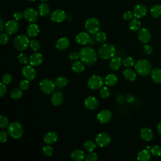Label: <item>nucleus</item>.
<instances>
[{
  "instance_id": "obj_10",
  "label": "nucleus",
  "mask_w": 161,
  "mask_h": 161,
  "mask_svg": "<svg viewBox=\"0 0 161 161\" xmlns=\"http://www.w3.org/2000/svg\"><path fill=\"white\" fill-rule=\"evenodd\" d=\"M111 142V136L105 132L99 133L96 137V143L100 147L107 146Z\"/></svg>"
},
{
  "instance_id": "obj_2",
  "label": "nucleus",
  "mask_w": 161,
  "mask_h": 161,
  "mask_svg": "<svg viewBox=\"0 0 161 161\" xmlns=\"http://www.w3.org/2000/svg\"><path fill=\"white\" fill-rule=\"evenodd\" d=\"M116 54V48L112 44L104 43L98 50V55L103 60L113 58Z\"/></svg>"
},
{
  "instance_id": "obj_58",
  "label": "nucleus",
  "mask_w": 161,
  "mask_h": 161,
  "mask_svg": "<svg viewBox=\"0 0 161 161\" xmlns=\"http://www.w3.org/2000/svg\"><path fill=\"white\" fill-rule=\"evenodd\" d=\"M4 30V23H3V20L1 19H0V31L2 32Z\"/></svg>"
},
{
  "instance_id": "obj_5",
  "label": "nucleus",
  "mask_w": 161,
  "mask_h": 161,
  "mask_svg": "<svg viewBox=\"0 0 161 161\" xmlns=\"http://www.w3.org/2000/svg\"><path fill=\"white\" fill-rule=\"evenodd\" d=\"M8 131L12 138L18 139L20 138L23 134V128L19 123L13 122L8 126Z\"/></svg>"
},
{
  "instance_id": "obj_16",
  "label": "nucleus",
  "mask_w": 161,
  "mask_h": 161,
  "mask_svg": "<svg viewBox=\"0 0 161 161\" xmlns=\"http://www.w3.org/2000/svg\"><path fill=\"white\" fill-rule=\"evenodd\" d=\"M147 12V8L145 5L142 4H137L133 9V16L138 18H142L143 17H144Z\"/></svg>"
},
{
  "instance_id": "obj_29",
  "label": "nucleus",
  "mask_w": 161,
  "mask_h": 161,
  "mask_svg": "<svg viewBox=\"0 0 161 161\" xmlns=\"http://www.w3.org/2000/svg\"><path fill=\"white\" fill-rule=\"evenodd\" d=\"M124 77L129 81L133 82L134 81L136 78V74L134 70L130 69H126L124 70L123 72Z\"/></svg>"
},
{
  "instance_id": "obj_50",
  "label": "nucleus",
  "mask_w": 161,
  "mask_h": 161,
  "mask_svg": "<svg viewBox=\"0 0 161 161\" xmlns=\"http://www.w3.org/2000/svg\"><path fill=\"white\" fill-rule=\"evenodd\" d=\"M9 40V36L6 33H1L0 35V43L1 45H5Z\"/></svg>"
},
{
  "instance_id": "obj_22",
  "label": "nucleus",
  "mask_w": 161,
  "mask_h": 161,
  "mask_svg": "<svg viewBox=\"0 0 161 161\" xmlns=\"http://www.w3.org/2000/svg\"><path fill=\"white\" fill-rule=\"evenodd\" d=\"M70 45V40L67 37H62L59 38L55 44L57 48L59 50H64L68 48Z\"/></svg>"
},
{
  "instance_id": "obj_32",
  "label": "nucleus",
  "mask_w": 161,
  "mask_h": 161,
  "mask_svg": "<svg viewBox=\"0 0 161 161\" xmlns=\"http://www.w3.org/2000/svg\"><path fill=\"white\" fill-rule=\"evenodd\" d=\"M72 69L74 72L81 73L85 69V66L84 64L80 61H75L72 64Z\"/></svg>"
},
{
  "instance_id": "obj_3",
  "label": "nucleus",
  "mask_w": 161,
  "mask_h": 161,
  "mask_svg": "<svg viewBox=\"0 0 161 161\" xmlns=\"http://www.w3.org/2000/svg\"><path fill=\"white\" fill-rule=\"evenodd\" d=\"M135 69L136 72L142 76H147L152 71L151 64L146 59L138 60L135 64Z\"/></svg>"
},
{
  "instance_id": "obj_47",
  "label": "nucleus",
  "mask_w": 161,
  "mask_h": 161,
  "mask_svg": "<svg viewBox=\"0 0 161 161\" xmlns=\"http://www.w3.org/2000/svg\"><path fill=\"white\" fill-rule=\"evenodd\" d=\"M8 125V118L3 115H1V116H0V128H5Z\"/></svg>"
},
{
  "instance_id": "obj_35",
  "label": "nucleus",
  "mask_w": 161,
  "mask_h": 161,
  "mask_svg": "<svg viewBox=\"0 0 161 161\" xmlns=\"http://www.w3.org/2000/svg\"><path fill=\"white\" fill-rule=\"evenodd\" d=\"M55 83L56 86H57L59 87H63L67 85L68 84V80L65 77L60 76L56 79L55 80Z\"/></svg>"
},
{
  "instance_id": "obj_12",
  "label": "nucleus",
  "mask_w": 161,
  "mask_h": 161,
  "mask_svg": "<svg viewBox=\"0 0 161 161\" xmlns=\"http://www.w3.org/2000/svg\"><path fill=\"white\" fill-rule=\"evenodd\" d=\"M66 13L62 9H55L52 11L50 14L52 21L55 23L63 22L66 19Z\"/></svg>"
},
{
  "instance_id": "obj_39",
  "label": "nucleus",
  "mask_w": 161,
  "mask_h": 161,
  "mask_svg": "<svg viewBox=\"0 0 161 161\" xmlns=\"http://www.w3.org/2000/svg\"><path fill=\"white\" fill-rule=\"evenodd\" d=\"M95 38L97 42L99 43H103L106 40V35L103 31H98L97 33H96Z\"/></svg>"
},
{
  "instance_id": "obj_55",
  "label": "nucleus",
  "mask_w": 161,
  "mask_h": 161,
  "mask_svg": "<svg viewBox=\"0 0 161 161\" xmlns=\"http://www.w3.org/2000/svg\"><path fill=\"white\" fill-rule=\"evenodd\" d=\"M23 17H24L23 16V13H22L20 11H16L13 14V18L16 21H19L20 19H21Z\"/></svg>"
},
{
  "instance_id": "obj_9",
  "label": "nucleus",
  "mask_w": 161,
  "mask_h": 161,
  "mask_svg": "<svg viewBox=\"0 0 161 161\" xmlns=\"http://www.w3.org/2000/svg\"><path fill=\"white\" fill-rule=\"evenodd\" d=\"M38 14L39 13L32 8H27L23 11V16L25 19L30 23H34L37 21Z\"/></svg>"
},
{
  "instance_id": "obj_19",
  "label": "nucleus",
  "mask_w": 161,
  "mask_h": 161,
  "mask_svg": "<svg viewBox=\"0 0 161 161\" xmlns=\"http://www.w3.org/2000/svg\"><path fill=\"white\" fill-rule=\"evenodd\" d=\"M99 104L97 99L94 96H88L84 101V105L88 109H95Z\"/></svg>"
},
{
  "instance_id": "obj_59",
  "label": "nucleus",
  "mask_w": 161,
  "mask_h": 161,
  "mask_svg": "<svg viewBox=\"0 0 161 161\" xmlns=\"http://www.w3.org/2000/svg\"><path fill=\"white\" fill-rule=\"evenodd\" d=\"M157 131L160 135H161V121L158 123L157 125Z\"/></svg>"
},
{
  "instance_id": "obj_1",
  "label": "nucleus",
  "mask_w": 161,
  "mask_h": 161,
  "mask_svg": "<svg viewBox=\"0 0 161 161\" xmlns=\"http://www.w3.org/2000/svg\"><path fill=\"white\" fill-rule=\"evenodd\" d=\"M79 58L83 63L91 65L97 61V53L96 50L91 47H85L79 51Z\"/></svg>"
},
{
  "instance_id": "obj_45",
  "label": "nucleus",
  "mask_w": 161,
  "mask_h": 161,
  "mask_svg": "<svg viewBox=\"0 0 161 161\" xmlns=\"http://www.w3.org/2000/svg\"><path fill=\"white\" fill-rule=\"evenodd\" d=\"M30 86L29 80L27 79H23L19 83V87L21 90H26L28 89Z\"/></svg>"
},
{
  "instance_id": "obj_38",
  "label": "nucleus",
  "mask_w": 161,
  "mask_h": 161,
  "mask_svg": "<svg viewBox=\"0 0 161 161\" xmlns=\"http://www.w3.org/2000/svg\"><path fill=\"white\" fill-rule=\"evenodd\" d=\"M122 64L125 67L129 68V67H131L135 65V61L132 57H126V58H125L123 60Z\"/></svg>"
},
{
  "instance_id": "obj_41",
  "label": "nucleus",
  "mask_w": 161,
  "mask_h": 161,
  "mask_svg": "<svg viewBox=\"0 0 161 161\" xmlns=\"http://www.w3.org/2000/svg\"><path fill=\"white\" fill-rule=\"evenodd\" d=\"M151 153L156 157H159L161 155V147L158 145H155L152 147L150 150Z\"/></svg>"
},
{
  "instance_id": "obj_23",
  "label": "nucleus",
  "mask_w": 161,
  "mask_h": 161,
  "mask_svg": "<svg viewBox=\"0 0 161 161\" xmlns=\"http://www.w3.org/2000/svg\"><path fill=\"white\" fill-rule=\"evenodd\" d=\"M122 64L121 58L118 56H114L109 61V67L113 70H118Z\"/></svg>"
},
{
  "instance_id": "obj_4",
  "label": "nucleus",
  "mask_w": 161,
  "mask_h": 161,
  "mask_svg": "<svg viewBox=\"0 0 161 161\" xmlns=\"http://www.w3.org/2000/svg\"><path fill=\"white\" fill-rule=\"evenodd\" d=\"M30 40L28 37L23 34L19 35L13 41V45L14 48L19 52L25 50L30 45Z\"/></svg>"
},
{
  "instance_id": "obj_36",
  "label": "nucleus",
  "mask_w": 161,
  "mask_h": 161,
  "mask_svg": "<svg viewBox=\"0 0 161 161\" xmlns=\"http://www.w3.org/2000/svg\"><path fill=\"white\" fill-rule=\"evenodd\" d=\"M22 96H23V92L20 88L15 87L13 89L12 91H11V96L13 99H18L21 98Z\"/></svg>"
},
{
  "instance_id": "obj_56",
  "label": "nucleus",
  "mask_w": 161,
  "mask_h": 161,
  "mask_svg": "<svg viewBox=\"0 0 161 161\" xmlns=\"http://www.w3.org/2000/svg\"><path fill=\"white\" fill-rule=\"evenodd\" d=\"M126 101L128 103H132L135 101V97L132 94H128L126 96Z\"/></svg>"
},
{
  "instance_id": "obj_26",
  "label": "nucleus",
  "mask_w": 161,
  "mask_h": 161,
  "mask_svg": "<svg viewBox=\"0 0 161 161\" xmlns=\"http://www.w3.org/2000/svg\"><path fill=\"white\" fill-rule=\"evenodd\" d=\"M151 152L148 149L141 150L137 155V159L139 161H148L151 158Z\"/></svg>"
},
{
  "instance_id": "obj_28",
  "label": "nucleus",
  "mask_w": 161,
  "mask_h": 161,
  "mask_svg": "<svg viewBox=\"0 0 161 161\" xmlns=\"http://www.w3.org/2000/svg\"><path fill=\"white\" fill-rule=\"evenodd\" d=\"M71 158L75 161H81L85 158L84 152L81 150H74L70 154Z\"/></svg>"
},
{
  "instance_id": "obj_44",
  "label": "nucleus",
  "mask_w": 161,
  "mask_h": 161,
  "mask_svg": "<svg viewBox=\"0 0 161 161\" xmlns=\"http://www.w3.org/2000/svg\"><path fill=\"white\" fill-rule=\"evenodd\" d=\"M18 61L22 64H26L29 60L28 56L24 53H19L18 56Z\"/></svg>"
},
{
  "instance_id": "obj_25",
  "label": "nucleus",
  "mask_w": 161,
  "mask_h": 161,
  "mask_svg": "<svg viewBox=\"0 0 161 161\" xmlns=\"http://www.w3.org/2000/svg\"><path fill=\"white\" fill-rule=\"evenodd\" d=\"M40 31L39 27L35 23H31L30 24L26 30L27 35L30 37H34L36 36Z\"/></svg>"
},
{
  "instance_id": "obj_7",
  "label": "nucleus",
  "mask_w": 161,
  "mask_h": 161,
  "mask_svg": "<svg viewBox=\"0 0 161 161\" xmlns=\"http://www.w3.org/2000/svg\"><path fill=\"white\" fill-rule=\"evenodd\" d=\"M55 83L48 79H43L39 84L40 89L42 92L46 94H50L55 89Z\"/></svg>"
},
{
  "instance_id": "obj_20",
  "label": "nucleus",
  "mask_w": 161,
  "mask_h": 161,
  "mask_svg": "<svg viewBox=\"0 0 161 161\" xmlns=\"http://www.w3.org/2000/svg\"><path fill=\"white\" fill-rule=\"evenodd\" d=\"M64 100L63 94L60 91H56L53 92L51 97L52 104L55 106H60Z\"/></svg>"
},
{
  "instance_id": "obj_49",
  "label": "nucleus",
  "mask_w": 161,
  "mask_h": 161,
  "mask_svg": "<svg viewBox=\"0 0 161 161\" xmlns=\"http://www.w3.org/2000/svg\"><path fill=\"white\" fill-rule=\"evenodd\" d=\"M8 135L6 131L2 130L0 132V142L1 143H5L8 140Z\"/></svg>"
},
{
  "instance_id": "obj_31",
  "label": "nucleus",
  "mask_w": 161,
  "mask_h": 161,
  "mask_svg": "<svg viewBox=\"0 0 161 161\" xmlns=\"http://www.w3.org/2000/svg\"><path fill=\"white\" fill-rule=\"evenodd\" d=\"M118 81V77L113 74H108L104 79V83L109 86H114Z\"/></svg>"
},
{
  "instance_id": "obj_6",
  "label": "nucleus",
  "mask_w": 161,
  "mask_h": 161,
  "mask_svg": "<svg viewBox=\"0 0 161 161\" xmlns=\"http://www.w3.org/2000/svg\"><path fill=\"white\" fill-rule=\"evenodd\" d=\"M85 28L88 33L91 34H96L100 29V23L96 18H89L86 21Z\"/></svg>"
},
{
  "instance_id": "obj_21",
  "label": "nucleus",
  "mask_w": 161,
  "mask_h": 161,
  "mask_svg": "<svg viewBox=\"0 0 161 161\" xmlns=\"http://www.w3.org/2000/svg\"><path fill=\"white\" fill-rule=\"evenodd\" d=\"M58 139V136L57 134L53 131H48L47 132L43 137V140L45 142V143L47 144H53L55 142H57Z\"/></svg>"
},
{
  "instance_id": "obj_57",
  "label": "nucleus",
  "mask_w": 161,
  "mask_h": 161,
  "mask_svg": "<svg viewBox=\"0 0 161 161\" xmlns=\"http://www.w3.org/2000/svg\"><path fill=\"white\" fill-rule=\"evenodd\" d=\"M116 100H117L118 103H123V101H124V96H123V95L121 94H118L117 96V97H116Z\"/></svg>"
},
{
  "instance_id": "obj_17",
  "label": "nucleus",
  "mask_w": 161,
  "mask_h": 161,
  "mask_svg": "<svg viewBox=\"0 0 161 161\" xmlns=\"http://www.w3.org/2000/svg\"><path fill=\"white\" fill-rule=\"evenodd\" d=\"M43 60V56L39 52H35L32 53L29 58V62L33 66L40 65Z\"/></svg>"
},
{
  "instance_id": "obj_18",
  "label": "nucleus",
  "mask_w": 161,
  "mask_h": 161,
  "mask_svg": "<svg viewBox=\"0 0 161 161\" xmlns=\"http://www.w3.org/2000/svg\"><path fill=\"white\" fill-rule=\"evenodd\" d=\"M91 39V38L89 34L85 31L79 33L75 37V40L79 45H86L90 42Z\"/></svg>"
},
{
  "instance_id": "obj_30",
  "label": "nucleus",
  "mask_w": 161,
  "mask_h": 161,
  "mask_svg": "<svg viewBox=\"0 0 161 161\" xmlns=\"http://www.w3.org/2000/svg\"><path fill=\"white\" fill-rule=\"evenodd\" d=\"M39 14L43 17H45L48 15L50 13V8L48 5L45 3H42L38 6Z\"/></svg>"
},
{
  "instance_id": "obj_60",
  "label": "nucleus",
  "mask_w": 161,
  "mask_h": 161,
  "mask_svg": "<svg viewBox=\"0 0 161 161\" xmlns=\"http://www.w3.org/2000/svg\"><path fill=\"white\" fill-rule=\"evenodd\" d=\"M26 1H35L36 0H26Z\"/></svg>"
},
{
  "instance_id": "obj_61",
  "label": "nucleus",
  "mask_w": 161,
  "mask_h": 161,
  "mask_svg": "<svg viewBox=\"0 0 161 161\" xmlns=\"http://www.w3.org/2000/svg\"><path fill=\"white\" fill-rule=\"evenodd\" d=\"M42 1H43V2H45V1H47L48 0H41Z\"/></svg>"
},
{
  "instance_id": "obj_37",
  "label": "nucleus",
  "mask_w": 161,
  "mask_h": 161,
  "mask_svg": "<svg viewBox=\"0 0 161 161\" xmlns=\"http://www.w3.org/2000/svg\"><path fill=\"white\" fill-rule=\"evenodd\" d=\"M84 148L86 150V151H88V152H92L95 150L96 148V143L92 142V141H91V140H88L87 142H86L84 143Z\"/></svg>"
},
{
  "instance_id": "obj_52",
  "label": "nucleus",
  "mask_w": 161,
  "mask_h": 161,
  "mask_svg": "<svg viewBox=\"0 0 161 161\" xmlns=\"http://www.w3.org/2000/svg\"><path fill=\"white\" fill-rule=\"evenodd\" d=\"M133 13L130 11H126L123 14V19L125 20L131 19L133 18Z\"/></svg>"
},
{
  "instance_id": "obj_13",
  "label": "nucleus",
  "mask_w": 161,
  "mask_h": 161,
  "mask_svg": "<svg viewBox=\"0 0 161 161\" xmlns=\"http://www.w3.org/2000/svg\"><path fill=\"white\" fill-rule=\"evenodd\" d=\"M112 117V113L108 109L102 110L99 112L97 114V120L103 124H105L108 123Z\"/></svg>"
},
{
  "instance_id": "obj_40",
  "label": "nucleus",
  "mask_w": 161,
  "mask_h": 161,
  "mask_svg": "<svg viewBox=\"0 0 161 161\" xmlns=\"http://www.w3.org/2000/svg\"><path fill=\"white\" fill-rule=\"evenodd\" d=\"M30 47L33 51L36 52L40 50L41 45L39 41L36 40H32L30 42Z\"/></svg>"
},
{
  "instance_id": "obj_53",
  "label": "nucleus",
  "mask_w": 161,
  "mask_h": 161,
  "mask_svg": "<svg viewBox=\"0 0 161 161\" xmlns=\"http://www.w3.org/2000/svg\"><path fill=\"white\" fill-rule=\"evenodd\" d=\"M6 84H4L3 82L0 83V95L1 97H3L6 92L7 91V87H6Z\"/></svg>"
},
{
  "instance_id": "obj_15",
  "label": "nucleus",
  "mask_w": 161,
  "mask_h": 161,
  "mask_svg": "<svg viewBox=\"0 0 161 161\" xmlns=\"http://www.w3.org/2000/svg\"><path fill=\"white\" fill-rule=\"evenodd\" d=\"M138 37L140 41L143 43H147L151 40V33L150 31L145 28H141L138 33Z\"/></svg>"
},
{
  "instance_id": "obj_14",
  "label": "nucleus",
  "mask_w": 161,
  "mask_h": 161,
  "mask_svg": "<svg viewBox=\"0 0 161 161\" xmlns=\"http://www.w3.org/2000/svg\"><path fill=\"white\" fill-rule=\"evenodd\" d=\"M19 29V23L16 20H9L5 25V30L9 35H13Z\"/></svg>"
},
{
  "instance_id": "obj_46",
  "label": "nucleus",
  "mask_w": 161,
  "mask_h": 161,
  "mask_svg": "<svg viewBox=\"0 0 161 161\" xmlns=\"http://www.w3.org/2000/svg\"><path fill=\"white\" fill-rule=\"evenodd\" d=\"M97 158L98 156L97 153L93 152H90V153L86 156V160L87 161H96Z\"/></svg>"
},
{
  "instance_id": "obj_48",
  "label": "nucleus",
  "mask_w": 161,
  "mask_h": 161,
  "mask_svg": "<svg viewBox=\"0 0 161 161\" xmlns=\"http://www.w3.org/2000/svg\"><path fill=\"white\" fill-rule=\"evenodd\" d=\"M12 75L9 74H5L2 77V82L5 84H9L12 81Z\"/></svg>"
},
{
  "instance_id": "obj_24",
  "label": "nucleus",
  "mask_w": 161,
  "mask_h": 161,
  "mask_svg": "<svg viewBox=\"0 0 161 161\" xmlns=\"http://www.w3.org/2000/svg\"><path fill=\"white\" fill-rule=\"evenodd\" d=\"M140 136L143 140L149 142L152 139L153 134L151 129L148 128H143L140 131Z\"/></svg>"
},
{
  "instance_id": "obj_27",
  "label": "nucleus",
  "mask_w": 161,
  "mask_h": 161,
  "mask_svg": "<svg viewBox=\"0 0 161 161\" xmlns=\"http://www.w3.org/2000/svg\"><path fill=\"white\" fill-rule=\"evenodd\" d=\"M151 77L154 82L161 84V69L155 68L151 71Z\"/></svg>"
},
{
  "instance_id": "obj_42",
  "label": "nucleus",
  "mask_w": 161,
  "mask_h": 161,
  "mask_svg": "<svg viewBox=\"0 0 161 161\" xmlns=\"http://www.w3.org/2000/svg\"><path fill=\"white\" fill-rule=\"evenodd\" d=\"M42 151L45 155H46L47 157H50V156H52L53 150L52 147H51L50 145H46L43 147Z\"/></svg>"
},
{
  "instance_id": "obj_11",
  "label": "nucleus",
  "mask_w": 161,
  "mask_h": 161,
  "mask_svg": "<svg viewBox=\"0 0 161 161\" xmlns=\"http://www.w3.org/2000/svg\"><path fill=\"white\" fill-rule=\"evenodd\" d=\"M22 74L26 79L33 80L36 77V72L33 65H26L22 68Z\"/></svg>"
},
{
  "instance_id": "obj_51",
  "label": "nucleus",
  "mask_w": 161,
  "mask_h": 161,
  "mask_svg": "<svg viewBox=\"0 0 161 161\" xmlns=\"http://www.w3.org/2000/svg\"><path fill=\"white\" fill-rule=\"evenodd\" d=\"M143 51L144 52L146 53V54H151L153 52V48L150 45H148V44H145L143 45Z\"/></svg>"
},
{
  "instance_id": "obj_43",
  "label": "nucleus",
  "mask_w": 161,
  "mask_h": 161,
  "mask_svg": "<svg viewBox=\"0 0 161 161\" xmlns=\"http://www.w3.org/2000/svg\"><path fill=\"white\" fill-rule=\"evenodd\" d=\"M99 94L100 96L103 97V98H107L110 95V91L109 89L104 86V87H102L99 91Z\"/></svg>"
},
{
  "instance_id": "obj_8",
  "label": "nucleus",
  "mask_w": 161,
  "mask_h": 161,
  "mask_svg": "<svg viewBox=\"0 0 161 161\" xmlns=\"http://www.w3.org/2000/svg\"><path fill=\"white\" fill-rule=\"evenodd\" d=\"M104 83V79L99 75H93L87 80V86L91 89H99L103 86Z\"/></svg>"
},
{
  "instance_id": "obj_34",
  "label": "nucleus",
  "mask_w": 161,
  "mask_h": 161,
  "mask_svg": "<svg viewBox=\"0 0 161 161\" xmlns=\"http://www.w3.org/2000/svg\"><path fill=\"white\" fill-rule=\"evenodd\" d=\"M150 13L153 18H158L161 15V6L159 4L153 6L150 9Z\"/></svg>"
},
{
  "instance_id": "obj_33",
  "label": "nucleus",
  "mask_w": 161,
  "mask_h": 161,
  "mask_svg": "<svg viewBox=\"0 0 161 161\" xmlns=\"http://www.w3.org/2000/svg\"><path fill=\"white\" fill-rule=\"evenodd\" d=\"M140 26H141L140 21L138 20V18L135 17L134 18H132L129 23V27L130 30L133 31H136L140 30Z\"/></svg>"
},
{
  "instance_id": "obj_54",
  "label": "nucleus",
  "mask_w": 161,
  "mask_h": 161,
  "mask_svg": "<svg viewBox=\"0 0 161 161\" xmlns=\"http://www.w3.org/2000/svg\"><path fill=\"white\" fill-rule=\"evenodd\" d=\"M69 57L72 60H77L79 58V53L76 52H72L69 54Z\"/></svg>"
}]
</instances>
